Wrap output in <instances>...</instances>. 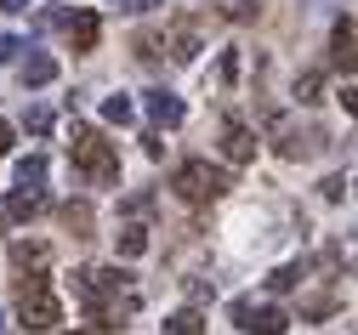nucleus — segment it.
<instances>
[{
    "instance_id": "nucleus-20",
    "label": "nucleus",
    "mask_w": 358,
    "mask_h": 335,
    "mask_svg": "<svg viewBox=\"0 0 358 335\" xmlns=\"http://www.w3.org/2000/svg\"><path fill=\"white\" fill-rule=\"evenodd\" d=\"M131 114H137L131 97H103V120H108V125H131Z\"/></svg>"
},
{
    "instance_id": "nucleus-5",
    "label": "nucleus",
    "mask_w": 358,
    "mask_h": 335,
    "mask_svg": "<svg viewBox=\"0 0 358 335\" xmlns=\"http://www.w3.org/2000/svg\"><path fill=\"white\" fill-rule=\"evenodd\" d=\"M234 324L245 335H285L290 329V313L273 307V301H234Z\"/></svg>"
},
{
    "instance_id": "nucleus-6",
    "label": "nucleus",
    "mask_w": 358,
    "mask_h": 335,
    "mask_svg": "<svg viewBox=\"0 0 358 335\" xmlns=\"http://www.w3.org/2000/svg\"><path fill=\"white\" fill-rule=\"evenodd\" d=\"M216 136H222V159H228V165H250V159H256V131H250L245 120L228 114Z\"/></svg>"
},
{
    "instance_id": "nucleus-10",
    "label": "nucleus",
    "mask_w": 358,
    "mask_h": 335,
    "mask_svg": "<svg viewBox=\"0 0 358 335\" xmlns=\"http://www.w3.org/2000/svg\"><path fill=\"white\" fill-rule=\"evenodd\" d=\"M46 205H52V199H46V187H12V194H6V205H0V211H6L12 222H23V216H40Z\"/></svg>"
},
{
    "instance_id": "nucleus-2",
    "label": "nucleus",
    "mask_w": 358,
    "mask_h": 335,
    "mask_svg": "<svg viewBox=\"0 0 358 335\" xmlns=\"http://www.w3.org/2000/svg\"><path fill=\"white\" fill-rule=\"evenodd\" d=\"M69 165L92 182V187H114V182H120V148H114L97 125H80V120H74V131H69Z\"/></svg>"
},
{
    "instance_id": "nucleus-15",
    "label": "nucleus",
    "mask_w": 358,
    "mask_h": 335,
    "mask_svg": "<svg viewBox=\"0 0 358 335\" xmlns=\"http://www.w3.org/2000/svg\"><path fill=\"white\" fill-rule=\"evenodd\" d=\"M143 250H148V227H137V222L120 227V256H125V262H137Z\"/></svg>"
},
{
    "instance_id": "nucleus-29",
    "label": "nucleus",
    "mask_w": 358,
    "mask_h": 335,
    "mask_svg": "<svg viewBox=\"0 0 358 335\" xmlns=\"http://www.w3.org/2000/svg\"><path fill=\"white\" fill-rule=\"evenodd\" d=\"M34 0H0V12H29Z\"/></svg>"
},
{
    "instance_id": "nucleus-30",
    "label": "nucleus",
    "mask_w": 358,
    "mask_h": 335,
    "mask_svg": "<svg viewBox=\"0 0 358 335\" xmlns=\"http://www.w3.org/2000/svg\"><path fill=\"white\" fill-rule=\"evenodd\" d=\"M154 6H159V0H131V6H125V12H154Z\"/></svg>"
},
{
    "instance_id": "nucleus-18",
    "label": "nucleus",
    "mask_w": 358,
    "mask_h": 335,
    "mask_svg": "<svg viewBox=\"0 0 358 335\" xmlns=\"http://www.w3.org/2000/svg\"><path fill=\"white\" fill-rule=\"evenodd\" d=\"M63 227L74 238H85V233H92V205H63Z\"/></svg>"
},
{
    "instance_id": "nucleus-13",
    "label": "nucleus",
    "mask_w": 358,
    "mask_h": 335,
    "mask_svg": "<svg viewBox=\"0 0 358 335\" xmlns=\"http://www.w3.org/2000/svg\"><path fill=\"white\" fill-rule=\"evenodd\" d=\"M159 335H205V313L199 307H182V313H171L159 324Z\"/></svg>"
},
{
    "instance_id": "nucleus-16",
    "label": "nucleus",
    "mask_w": 358,
    "mask_h": 335,
    "mask_svg": "<svg viewBox=\"0 0 358 335\" xmlns=\"http://www.w3.org/2000/svg\"><path fill=\"white\" fill-rule=\"evenodd\" d=\"M301 262H285V267H273V278H267V290H273V296H285V290H296V284H301Z\"/></svg>"
},
{
    "instance_id": "nucleus-7",
    "label": "nucleus",
    "mask_w": 358,
    "mask_h": 335,
    "mask_svg": "<svg viewBox=\"0 0 358 335\" xmlns=\"http://www.w3.org/2000/svg\"><path fill=\"white\" fill-rule=\"evenodd\" d=\"M330 69L336 74H358V29L347 17L330 29Z\"/></svg>"
},
{
    "instance_id": "nucleus-14",
    "label": "nucleus",
    "mask_w": 358,
    "mask_h": 335,
    "mask_svg": "<svg viewBox=\"0 0 358 335\" xmlns=\"http://www.w3.org/2000/svg\"><path fill=\"white\" fill-rule=\"evenodd\" d=\"M12 267H23V273L34 267V273H40V267H46V245H40V238H23V245H12Z\"/></svg>"
},
{
    "instance_id": "nucleus-4",
    "label": "nucleus",
    "mask_w": 358,
    "mask_h": 335,
    "mask_svg": "<svg viewBox=\"0 0 358 335\" xmlns=\"http://www.w3.org/2000/svg\"><path fill=\"white\" fill-rule=\"evenodd\" d=\"M17 318H23V329H34V335H46V329L63 324V301H57V290H52L46 273L17 278Z\"/></svg>"
},
{
    "instance_id": "nucleus-9",
    "label": "nucleus",
    "mask_w": 358,
    "mask_h": 335,
    "mask_svg": "<svg viewBox=\"0 0 358 335\" xmlns=\"http://www.w3.org/2000/svg\"><path fill=\"white\" fill-rule=\"evenodd\" d=\"M148 120L171 131V125H182V120H188V108H182V97H176V91L159 85V91H148Z\"/></svg>"
},
{
    "instance_id": "nucleus-19",
    "label": "nucleus",
    "mask_w": 358,
    "mask_h": 335,
    "mask_svg": "<svg viewBox=\"0 0 358 335\" xmlns=\"http://www.w3.org/2000/svg\"><path fill=\"white\" fill-rule=\"evenodd\" d=\"M40 182H46V159H40V154L17 159V187H40Z\"/></svg>"
},
{
    "instance_id": "nucleus-3",
    "label": "nucleus",
    "mask_w": 358,
    "mask_h": 335,
    "mask_svg": "<svg viewBox=\"0 0 358 335\" xmlns=\"http://www.w3.org/2000/svg\"><path fill=\"white\" fill-rule=\"evenodd\" d=\"M228 187H234V176L222 171V165H210V159H182V165L171 171V194L182 199V205H216Z\"/></svg>"
},
{
    "instance_id": "nucleus-25",
    "label": "nucleus",
    "mask_w": 358,
    "mask_h": 335,
    "mask_svg": "<svg viewBox=\"0 0 358 335\" xmlns=\"http://www.w3.org/2000/svg\"><path fill=\"white\" fill-rule=\"evenodd\" d=\"M319 194H324V199H341V194H347V182H341V176H324Z\"/></svg>"
},
{
    "instance_id": "nucleus-11",
    "label": "nucleus",
    "mask_w": 358,
    "mask_h": 335,
    "mask_svg": "<svg viewBox=\"0 0 358 335\" xmlns=\"http://www.w3.org/2000/svg\"><path fill=\"white\" fill-rule=\"evenodd\" d=\"M165 52H171L176 63H194V57H199V29H188V23H176V29L165 34Z\"/></svg>"
},
{
    "instance_id": "nucleus-26",
    "label": "nucleus",
    "mask_w": 358,
    "mask_h": 335,
    "mask_svg": "<svg viewBox=\"0 0 358 335\" xmlns=\"http://www.w3.org/2000/svg\"><path fill=\"white\" fill-rule=\"evenodd\" d=\"M143 154H148V159H159V154H165V142H159V131H148V136H143Z\"/></svg>"
},
{
    "instance_id": "nucleus-27",
    "label": "nucleus",
    "mask_w": 358,
    "mask_h": 335,
    "mask_svg": "<svg viewBox=\"0 0 358 335\" xmlns=\"http://www.w3.org/2000/svg\"><path fill=\"white\" fill-rule=\"evenodd\" d=\"M341 103H347V114L358 120V85H347V91H341Z\"/></svg>"
},
{
    "instance_id": "nucleus-34",
    "label": "nucleus",
    "mask_w": 358,
    "mask_h": 335,
    "mask_svg": "<svg viewBox=\"0 0 358 335\" xmlns=\"http://www.w3.org/2000/svg\"><path fill=\"white\" fill-rule=\"evenodd\" d=\"M114 6H131V0H114Z\"/></svg>"
},
{
    "instance_id": "nucleus-23",
    "label": "nucleus",
    "mask_w": 358,
    "mask_h": 335,
    "mask_svg": "<svg viewBox=\"0 0 358 335\" xmlns=\"http://www.w3.org/2000/svg\"><path fill=\"white\" fill-rule=\"evenodd\" d=\"M23 131H34V136L52 131V114H46V108H29V114H23Z\"/></svg>"
},
{
    "instance_id": "nucleus-33",
    "label": "nucleus",
    "mask_w": 358,
    "mask_h": 335,
    "mask_svg": "<svg viewBox=\"0 0 358 335\" xmlns=\"http://www.w3.org/2000/svg\"><path fill=\"white\" fill-rule=\"evenodd\" d=\"M0 227H6V211H0Z\"/></svg>"
},
{
    "instance_id": "nucleus-17",
    "label": "nucleus",
    "mask_w": 358,
    "mask_h": 335,
    "mask_svg": "<svg viewBox=\"0 0 358 335\" xmlns=\"http://www.w3.org/2000/svg\"><path fill=\"white\" fill-rule=\"evenodd\" d=\"M216 17H228V23H250L256 17V0H210Z\"/></svg>"
},
{
    "instance_id": "nucleus-31",
    "label": "nucleus",
    "mask_w": 358,
    "mask_h": 335,
    "mask_svg": "<svg viewBox=\"0 0 358 335\" xmlns=\"http://www.w3.org/2000/svg\"><path fill=\"white\" fill-rule=\"evenodd\" d=\"M74 335H108V329H97V324H85V329H74Z\"/></svg>"
},
{
    "instance_id": "nucleus-28",
    "label": "nucleus",
    "mask_w": 358,
    "mask_h": 335,
    "mask_svg": "<svg viewBox=\"0 0 358 335\" xmlns=\"http://www.w3.org/2000/svg\"><path fill=\"white\" fill-rule=\"evenodd\" d=\"M6 154H12V125L0 120V159H6Z\"/></svg>"
},
{
    "instance_id": "nucleus-22",
    "label": "nucleus",
    "mask_w": 358,
    "mask_h": 335,
    "mask_svg": "<svg viewBox=\"0 0 358 335\" xmlns=\"http://www.w3.org/2000/svg\"><path fill=\"white\" fill-rule=\"evenodd\" d=\"M319 91H324V74H301L296 80V97L301 103H319Z\"/></svg>"
},
{
    "instance_id": "nucleus-21",
    "label": "nucleus",
    "mask_w": 358,
    "mask_h": 335,
    "mask_svg": "<svg viewBox=\"0 0 358 335\" xmlns=\"http://www.w3.org/2000/svg\"><path fill=\"white\" fill-rule=\"evenodd\" d=\"M336 313V296H307L301 301V318H330Z\"/></svg>"
},
{
    "instance_id": "nucleus-32",
    "label": "nucleus",
    "mask_w": 358,
    "mask_h": 335,
    "mask_svg": "<svg viewBox=\"0 0 358 335\" xmlns=\"http://www.w3.org/2000/svg\"><path fill=\"white\" fill-rule=\"evenodd\" d=\"M0 335H6V313H0Z\"/></svg>"
},
{
    "instance_id": "nucleus-8",
    "label": "nucleus",
    "mask_w": 358,
    "mask_h": 335,
    "mask_svg": "<svg viewBox=\"0 0 358 335\" xmlns=\"http://www.w3.org/2000/svg\"><path fill=\"white\" fill-rule=\"evenodd\" d=\"M69 52H97V34H103V23H97V12H69Z\"/></svg>"
},
{
    "instance_id": "nucleus-1",
    "label": "nucleus",
    "mask_w": 358,
    "mask_h": 335,
    "mask_svg": "<svg viewBox=\"0 0 358 335\" xmlns=\"http://www.w3.org/2000/svg\"><path fill=\"white\" fill-rule=\"evenodd\" d=\"M74 296H80V313L92 318L97 329H114V324H125L131 313L143 307V296L131 290L125 267H80L74 273Z\"/></svg>"
},
{
    "instance_id": "nucleus-24",
    "label": "nucleus",
    "mask_w": 358,
    "mask_h": 335,
    "mask_svg": "<svg viewBox=\"0 0 358 335\" xmlns=\"http://www.w3.org/2000/svg\"><path fill=\"white\" fill-rule=\"evenodd\" d=\"M17 52H23V40H17V34H0V69H6Z\"/></svg>"
},
{
    "instance_id": "nucleus-12",
    "label": "nucleus",
    "mask_w": 358,
    "mask_h": 335,
    "mask_svg": "<svg viewBox=\"0 0 358 335\" xmlns=\"http://www.w3.org/2000/svg\"><path fill=\"white\" fill-rule=\"evenodd\" d=\"M17 74H23V85H52V80H57V57H46V52H29Z\"/></svg>"
}]
</instances>
